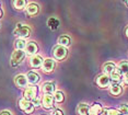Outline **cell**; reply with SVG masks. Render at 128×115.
Returning a JSON list of instances; mask_svg holds the SVG:
<instances>
[{"instance_id": "cell-1", "label": "cell", "mask_w": 128, "mask_h": 115, "mask_svg": "<svg viewBox=\"0 0 128 115\" xmlns=\"http://www.w3.org/2000/svg\"><path fill=\"white\" fill-rule=\"evenodd\" d=\"M14 35H16L18 37L22 38V40H24L25 37L30 36L31 34V29L28 28V25L25 24H22V23H18L16 26V29H14Z\"/></svg>"}, {"instance_id": "cell-2", "label": "cell", "mask_w": 128, "mask_h": 115, "mask_svg": "<svg viewBox=\"0 0 128 115\" xmlns=\"http://www.w3.org/2000/svg\"><path fill=\"white\" fill-rule=\"evenodd\" d=\"M53 55L57 60H62V59H65L67 57V55H68V49H67V47L57 45V46H55V48L53 51Z\"/></svg>"}, {"instance_id": "cell-3", "label": "cell", "mask_w": 128, "mask_h": 115, "mask_svg": "<svg viewBox=\"0 0 128 115\" xmlns=\"http://www.w3.org/2000/svg\"><path fill=\"white\" fill-rule=\"evenodd\" d=\"M25 57V52L23 51H14L12 53V55H11V65H12L13 67L18 66V65H20L23 61V59H24Z\"/></svg>"}, {"instance_id": "cell-4", "label": "cell", "mask_w": 128, "mask_h": 115, "mask_svg": "<svg viewBox=\"0 0 128 115\" xmlns=\"http://www.w3.org/2000/svg\"><path fill=\"white\" fill-rule=\"evenodd\" d=\"M19 106H20V108H21L22 111L25 112V114H32L33 113V111H34V108H35L33 106V104H32V102L25 100L24 98L21 99L19 101Z\"/></svg>"}, {"instance_id": "cell-5", "label": "cell", "mask_w": 128, "mask_h": 115, "mask_svg": "<svg viewBox=\"0 0 128 115\" xmlns=\"http://www.w3.org/2000/svg\"><path fill=\"white\" fill-rule=\"evenodd\" d=\"M37 96V87L36 85H31V87H28L24 91V99L28 100V101L32 102L34 99Z\"/></svg>"}, {"instance_id": "cell-6", "label": "cell", "mask_w": 128, "mask_h": 115, "mask_svg": "<svg viewBox=\"0 0 128 115\" xmlns=\"http://www.w3.org/2000/svg\"><path fill=\"white\" fill-rule=\"evenodd\" d=\"M54 95H52V94H45L42 99V105L46 110H50L54 106Z\"/></svg>"}, {"instance_id": "cell-7", "label": "cell", "mask_w": 128, "mask_h": 115, "mask_svg": "<svg viewBox=\"0 0 128 115\" xmlns=\"http://www.w3.org/2000/svg\"><path fill=\"white\" fill-rule=\"evenodd\" d=\"M55 60L52 59V58H46L43 61V65H42V68H43V71L46 72V73H49L52 72L53 70L55 69Z\"/></svg>"}, {"instance_id": "cell-8", "label": "cell", "mask_w": 128, "mask_h": 115, "mask_svg": "<svg viewBox=\"0 0 128 115\" xmlns=\"http://www.w3.org/2000/svg\"><path fill=\"white\" fill-rule=\"evenodd\" d=\"M110 83V76H106L104 73H102L96 78V84L98 85L100 88H107Z\"/></svg>"}, {"instance_id": "cell-9", "label": "cell", "mask_w": 128, "mask_h": 115, "mask_svg": "<svg viewBox=\"0 0 128 115\" xmlns=\"http://www.w3.org/2000/svg\"><path fill=\"white\" fill-rule=\"evenodd\" d=\"M43 61H44V59H43V57L40 55H34L30 58V65L33 68H38V67H40L43 65Z\"/></svg>"}, {"instance_id": "cell-10", "label": "cell", "mask_w": 128, "mask_h": 115, "mask_svg": "<svg viewBox=\"0 0 128 115\" xmlns=\"http://www.w3.org/2000/svg\"><path fill=\"white\" fill-rule=\"evenodd\" d=\"M38 51V47H37L35 42H28L26 43V47H25V54L34 56Z\"/></svg>"}, {"instance_id": "cell-11", "label": "cell", "mask_w": 128, "mask_h": 115, "mask_svg": "<svg viewBox=\"0 0 128 115\" xmlns=\"http://www.w3.org/2000/svg\"><path fill=\"white\" fill-rule=\"evenodd\" d=\"M14 82H16V87L19 88H25L28 85V78L26 76L24 75H18L14 79Z\"/></svg>"}, {"instance_id": "cell-12", "label": "cell", "mask_w": 128, "mask_h": 115, "mask_svg": "<svg viewBox=\"0 0 128 115\" xmlns=\"http://www.w3.org/2000/svg\"><path fill=\"white\" fill-rule=\"evenodd\" d=\"M116 70V65L114 63H105L103 65V72L106 76H110Z\"/></svg>"}, {"instance_id": "cell-13", "label": "cell", "mask_w": 128, "mask_h": 115, "mask_svg": "<svg viewBox=\"0 0 128 115\" xmlns=\"http://www.w3.org/2000/svg\"><path fill=\"white\" fill-rule=\"evenodd\" d=\"M110 81L113 82V84H119L120 81L123 80V76H122V73L118 69H116L115 71L110 76Z\"/></svg>"}, {"instance_id": "cell-14", "label": "cell", "mask_w": 128, "mask_h": 115, "mask_svg": "<svg viewBox=\"0 0 128 115\" xmlns=\"http://www.w3.org/2000/svg\"><path fill=\"white\" fill-rule=\"evenodd\" d=\"M43 91L45 94H52L56 92V85L54 82H45L43 84Z\"/></svg>"}, {"instance_id": "cell-15", "label": "cell", "mask_w": 128, "mask_h": 115, "mask_svg": "<svg viewBox=\"0 0 128 115\" xmlns=\"http://www.w3.org/2000/svg\"><path fill=\"white\" fill-rule=\"evenodd\" d=\"M26 78H28V82H30V83L33 84V85L40 81V75L38 73H36V72H34V71L28 72Z\"/></svg>"}, {"instance_id": "cell-16", "label": "cell", "mask_w": 128, "mask_h": 115, "mask_svg": "<svg viewBox=\"0 0 128 115\" xmlns=\"http://www.w3.org/2000/svg\"><path fill=\"white\" fill-rule=\"evenodd\" d=\"M90 106L86 103H80L77 107V112L79 115H89Z\"/></svg>"}, {"instance_id": "cell-17", "label": "cell", "mask_w": 128, "mask_h": 115, "mask_svg": "<svg viewBox=\"0 0 128 115\" xmlns=\"http://www.w3.org/2000/svg\"><path fill=\"white\" fill-rule=\"evenodd\" d=\"M71 44V40L68 35H62L58 38V45L64 46V47H68Z\"/></svg>"}, {"instance_id": "cell-18", "label": "cell", "mask_w": 128, "mask_h": 115, "mask_svg": "<svg viewBox=\"0 0 128 115\" xmlns=\"http://www.w3.org/2000/svg\"><path fill=\"white\" fill-rule=\"evenodd\" d=\"M38 11H40V8L36 4H30L26 7V12L28 16H35V14L38 13Z\"/></svg>"}, {"instance_id": "cell-19", "label": "cell", "mask_w": 128, "mask_h": 115, "mask_svg": "<svg viewBox=\"0 0 128 115\" xmlns=\"http://www.w3.org/2000/svg\"><path fill=\"white\" fill-rule=\"evenodd\" d=\"M102 106L100 104H93L89 110V115H101V112H102Z\"/></svg>"}, {"instance_id": "cell-20", "label": "cell", "mask_w": 128, "mask_h": 115, "mask_svg": "<svg viewBox=\"0 0 128 115\" xmlns=\"http://www.w3.org/2000/svg\"><path fill=\"white\" fill-rule=\"evenodd\" d=\"M47 25L52 29V30H56L58 26H59V20L56 19V18H50V19H48V21H47Z\"/></svg>"}, {"instance_id": "cell-21", "label": "cell", "mask_w": 128, "mask_h": 115, "mask_svg": "<svg viewBox=\"0 0 128 115\" xmlns=\"http://www.w3.org/2000/svg\"><path fill=\"white\" fill-rule=\"evenodd\" d=\"M118 70L120 71L122 75H126V73H128V61H126V60L120 61L118 65Z\"/></svg>"}, {"instance_id": "cell-22", "label": "cell", "mask_w": 128, "mask_h": 115, "mask_svg": "<svg viewBox=\"0 0 128 115\" xmlns=\"http://www.w3.org/2000/svg\"><path fill=\"white\" fill-rule=\"evenodd\" d=\"M122 91H123V89H122L120 84H113L110 89V92L112 93L113 95H119V94L122 93Z\"/></svg>"}, {"instance_id": "cell-23", "label": "cell", "mask_w": 128, "mask_h": 115, "mask_svg": "<svg viewBox=\"0 0 128 115\" xmlns=\"http://www.w3.org/2000/svg\"><path fill=\"white\" fill-rule=\"evenodd\" d=\"M54 100L56 101L57 103H62L65 101V95H64V92L62 91H56V92L54 93Z\"/></svg>"}, {"instance_id": "cell-24", "label": "cell", "mask_w": 128, "mask_h": 115, "mask_svg": "<svg viewBox=\"0 0 128 115\" xmlns=\"http://www.w3.org/2000/svg\"><path fill=\"white\" fill-rule=\"evenodd\" d=\"M16 47L18 51H23L26 47V42L24 40H22V38H19V40L16 41Z\"/></svg>"}, {"instance_id": "cell-25", "label": "cell", "mask_w": 128, "mask_h": 115, "mask_svg": "<svg viewBox=\"0 0 128 115\" xmlns=\"http://www.w3.org/2000/svg\"><path fill=\"white\" fill-rule=\"evenodd\" d=\"M25 5H26V2H25L24 0H16V1H13L14 8L18 9V10H22V9H24Z\"/></svg>"}, {"instance_id": "cell-26", "label": "cell", "mask_w": 128, "mask_h": 115, "mask_svg": "<svg viewBox=\"0 0 128 115\" xmlns=\"http://www.w3.org/2000/svg\"><path fill=\"white\" fill-rule=\"evenodd\" d=\"M118 112L122 115H128V104H122V105H119Z\"/></svg>"}, {"instance_id": "cell-27", "label": "cell", "mask_w": 128, "mask_h": 115, "mask_svg": "<svg viewBox=\"0 0 128 115\" xmlns=\"http://www.w3.org/2000/svg\"><path fill=\"white\" fill-rule=\"evenodd\" d=\"M40 99L38 98V96H36L35 99L33 100V101H32V104H33V106L34 107H38V106H40Z\"/></svg>"}, {"instance_id": "cell-28", "label": "cell", "mask_w": 128, "mask_h": 115, "mask_svg": "<svg viewBox=\"0 0 128 115\" xmlns=\"http://www.w3.org/2000/svg\"><path fill=\"white\" fill-rule=\"evenodd\" d=\"M52 115H64V113H62V110H59V108H56L53 113H52Z\"/></svg>"}, {"instance_id": "cell-29", "label": "cell", "mask_w": 128, "mask_h": 115, "mask_svg": "<svg viewBox=\"0 0 128 115\" xmlns=\"http://www.w3.org/2000/svg\"><path fill=\"white\" fill-rule=\"evenodd\" d=\"M123 80H124L125 83L128 84V73H126V75H124V77H123Z\"/></svg>"}, {"instance_id": "cell-30", "label": "cell", "mask_w": 128, "mask_h": 115, "mask_svg": "<svg viewBox=\"0 0 128 115\" xmlns=\"http://www.w3.org/2000/svg\"><path fill=\"white\" fill-rule=\"evenodd\" d=\"M0 115H11V113L9 111H2L1 113H0Z\"/></svg>"}, {"instance_id": "cell-31", "label": "cell", "mask_w": 128, "mask_h": 115, "mask_svg": "<svg viewBox=\"0 0 128 115\" xmlns=\"http://www.w3.org/2000/svg\"><path fill=\"white\" fill-rule=\"evenodd\" d=\"M125 34H126V36L128 37V26L126 28V30H125Z\"/></svg>"}, {"instance_id": "cell-32", "label": "cell", "mask_w": 128, "mask_h": 115, "mask_svg": "<svg viewBox=\"0 0 128 115\" xmlns=\"http://www.w3.org/2000/svg\"><path fill=\"white\" fill-rule=\"evenodd\" d=\"M2 14H4V12H2V10H1V9H0V18L2 17Z\"/></svg>"}, {"instance_id": "cell-33", "label": "cell", "mask_w": 128, "mask_h": 115, "mask_svg": "<svg viewBox=\"0 0 128 115\" xmlns=\"http://www.w3.org/2000/svg\"><path fill=\"white\" fill-rule=\"evenodd\" d=\"M126 5H127V6H128V1H127V2H126Z\"/></svg>"}]
</instances>
